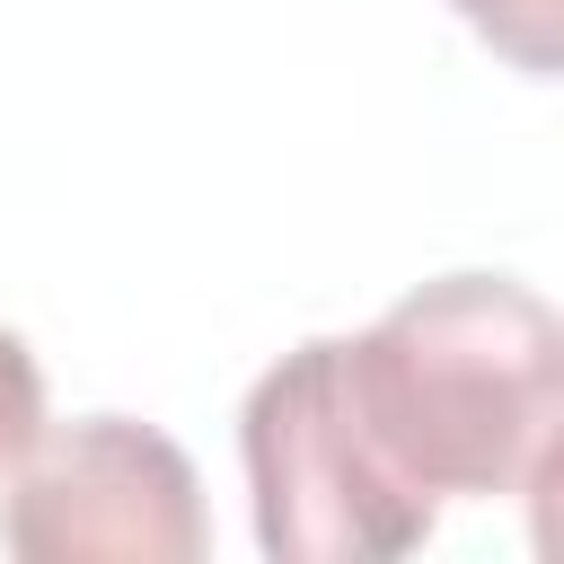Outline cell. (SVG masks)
Returning a JSON list of instances; mask_svg holds the SVG:
<instances>
[{"instance_id": "1", "label": "cell", "mask_w": 564, "mask_h": 564, "mask_svg": "<svg viewBox=\"0 0 564 564\" xmlns=\"http://www.w3.org/2000/svg\"><path fill=\"white\" fill-rule=\"evenodd\" d=\"M335 388L370 458L414 502H502L555 485L564 326L511 273H441L370 335H335Z\"/></svg>"}, {"instance_id": "3", "label": "cell", "mask_w": 564, "mask_h": 564, "mask_svg": "<svg viewBox=\"0 0 564 564\" xmlns=\"http://www.w3.org/2000/svg\"><path fill=\"white\" fill-rule=\"evenodd\" d=\"M0 476V546L18 564H194L212 546L194 458L132 414L35 423V441Z\"/></svg>"}, {"instance_id": "2", "label": "cell", "mask_w": 564, "mask_h": 564, "mask_svg": "<svg viewBox=\"0 0 564 564\" xmlns=\"http://www.w3.org/2000/svg\"><path fill=\"white\" fill-rule=\"evenodd\" d=\"M256 546L282 564H388L432 538V502H414L344 414L335 335L282 352L238 414Z\"/></svg>"}, {"instance_id": "4", "label": "cell", "mask_w": 564, "mask_h": 564, "mask_svg": "<svg viewBox=\"0 0 564 564\" xmlns=\"http://www.w3.org/2000/svg\"><path fill=\"white\" fill-rule=\"evenodd\" d=\"M511 70L529 79H555L564 70V0H449Z\"/></svg>"}, {"instance_id": "5", "label": "cell", "mask_w": 564, "mask_h": 564, "mask_svg": "<svg viewBox=\"0 0 564 564\" xmlns=\"http://www.w3.org/2000/svg\"><path fill=\"white\" fill-rule=\"evenodd\" d=\"M35 423H44V370H35V352L0 326V467L35 441Z\"/></svg>"}]
</instances>
